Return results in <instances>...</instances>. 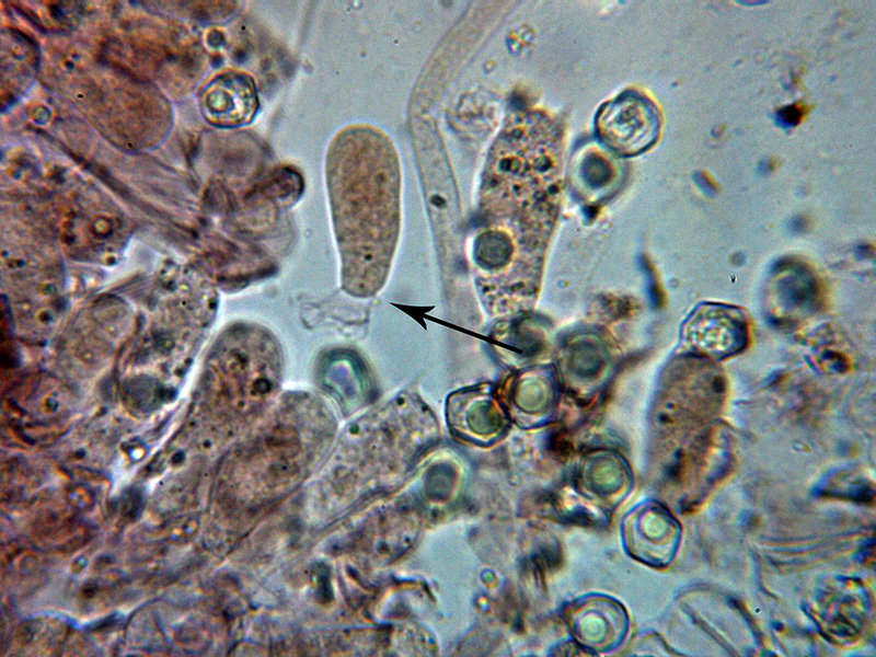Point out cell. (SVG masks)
<instances>
[{
    "instance_id": "obj_1",
    "label": "cell",
    "mask_w": 876,
    "mask_h": 657,
    "mask_svg": "<svg viewBox=\"0 0 876 657\" xmlns=\"http://www.w3.org/2000/svg\"><path fill=\"white\" fill-rule=\"evenodd\" d=\"M597 130L602 142L622 155L647 150L658 137L659 116L644 96L626 92L600 108Z\"/></svg>"
},
{
    "instance_id": "obj_2",
    "label": "cell",
    "mask_w": 876,
    "mask_h": 657,
    "mask_svg": "<svg viewBox=\"0 0 876 657\" xmlns=\"http://www.w3.org/2000/svg\"><path fill=\"white\" fill-rule=\"evenodd\" d=\"M683 336L693 350L713 358H725L745 347L747 320L736 308L702 304L685 321Z\"/></svg>"
},
{
    "instance_id": "obj_3",
    "label": "cell",
    "mask_w": 876,
    "mask_h": 657,
    "mask_svg": "<svg viewBox=\"0 0 876 657\" xmlns=\"http://www.w3.org/2000/svg\"><path fill=\"white\" fill-rule=\"evenodd\" d=\"M780 119L785 125H795L802 116L800 110L796 106H788L779 113Z\"/></svg>"
}]
</instances>
